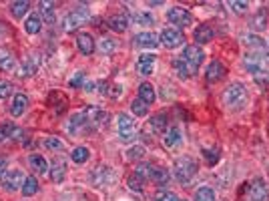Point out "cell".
Segmentation results:
<instances>
[{
	"mask_svg": "<svg viewBox=\"0 0 269 201\" xmlns=\"http://www.w3.org/2000/svg\"><path fill=\"white\" fill-rule=\"evenodd\" d=\"M65 173H67V167L63 161H54L52 163V169H50V179L54 181V183H61V181L65 179Z\"/></svg>",
	"mask_w": 269,
	"mask_h": 201,
	"instance_id": "d4e9b609",
	"label": "cell"
},
{
	"mask_svg": "<svg viewBox=\"0 0 269 201\" xmlns=\"http://www.w3.org/2000/svg\"><path fill=\"white\" fill-rule=\"evenodd\" d=\"M183 59L189 63V67H193V68L197 70V68L201 67L203 59H205V52H203V48L197 46V45H189V46H185V50H183Z\"/></svg>",
	"mask_w": 269,
	"mask_h": 201,
	"instance_id": "ba28073f",
	"label": "cell"
},
{
	"mask_svg": "<svg viewBox=\"0 0 269 201\" xmlns=\"http://www.w3.org/2000/svg\"><path fill=\"white\" fill-rule=\"evenodd\" d=\"M167 21H169L171 24L179 26V28H185V26H189L191 22H193V16H191L189 10H185V8H181V6H175V8H171V10L167 12Z\"/></svg>",
	"mask_w": 269,
	"mask_h": 201,
	"instance_id": "5b68a950",
	"label": "cell"
},
{
	"mask_svg": "<svg viewBox=\"0 0 269 201\" xmlns=\"http://www.w3.org/2000/svg\"><path fill=\"white\" fill-rule=\"evenodd\" d=\"M134 133H137V125L129 115H119V137L123 143H129Z\"/></svg>",
	"mask_w": 269,
	"mask_h": 201,
	"instance_id": "52a82bcc",
	"label": "cell"
},
{
	"mask_svg": "<svg viewBox=\"0 0 269 201\" xmlns=\"http://www.w3.org/2000/svg\"><path fill=\"white\" fill-rule=\"evenodd\" d=\"M89 157H90V151L87 147H76L70 153V159H72V163H76V165H83V163H87Z\"/></svg>",
	"mask_w": 269,
	"mask_h": 201,
	"instance_id": "83f0119b",
	"label": "cell"
},
{
	"mask_svg": "<svg viewBox=\"0 0 269 201\" xmlns=\"http://www.w3.org/2000/svg\"><path fill=\"white\" fill-rule=\"evenodd\" d=\"M21 191H22V195H26V197L36 195V191H38V181H36V177H26Z\"/></svg>",
	"mask_w": 269,
	"mask_h": 201,
	"instance_id": "4dcf8cb0",
	"label": "cell"
},
{
	"mask_svg": "<svg viewBox=\"0 0 269 201\" xmlns=\"http://www.w3.org/2000/svg\"><path fill=\"white\" fill-rule=\"evenodd\" d=\"M155 201H179V197L175 195V193H171V191H159L157 195H155Z\"/></svg>",
	"mask_w": 269,
	"mask_h": 201,
	"instance_id": "7dc6e473",
	"label": "cell"
},
{
	"mask_svg": "<svg viewBox=\"0 0 269 201\" xmlns=\"http://www.w3.org/2000/svg\"><path fill=\"white\" fill-rule=\"evenodd\" d=\"M251 26H253V30H263V28L267 26V14H265V10H259V12L253 16Z\"/></svg>",
	"mask_w": 269,
	"mask_h": 201,
	"instance_id": "8d00e7d4",
	"label": "cell"
},
{
	"mask_svg": "<svg viewBox=\"0 0 269 201\" xmlns=\"http://www.w3.org/2000/svg\"><path fill=\"white\" fill-rule=\"evenodd\" d=\"M181 141H183V135H181V131L177 129V127H171V129H167V133H165V137H163V143H165L167 149L177 147Z\"/></svg>",
	"mask_w": 269,
	"mask_h": 201,
	"instance_id": "ac0fdd59",
	"label": "cell"
},
{
	"mask_svg": "<svg viewBox=\"0 0 269 201\" xmlns=\"http://www.w3.org/2000/svg\"><path fill=\"white\" fill-rule=\"evenodd\" d=\"M30 167L36 171V173H46L48 165L43 155H30Z\"/></svg>",
	"mask_w": 269,
	"mask_h": 201,
	"instance_id": "1f68e13d",
	"label": "cell"
},
{
	"mask_svg": "<svg viewBox=\"0 0 269 201\" xmlns=\"http://www.w3.org/2000/svg\"><path fill=\"white\" fill-rule=\"evenodd\" d=\"M12 95V83L8 81H0V97H10Z\"/></svg>",
	"mask_w": 269,
	"mask_h": 201,
	"instance_id": "681fc988",
	"label": "cell"
},
{
	"mask_svg": "<svg viewBox=\"0 0 269 201\" xmlns=\"http://www.w3.org/2000/svg\"><path fill=\"white\" fill-rule=\"evenodd\" d=\"M22 173L21 171H6L2 177H0V185H2L6 191H18L22 187Z\"/></svg>",
	"mask_w": 269,
	"mask_h": 201,
	"instance_id": "9c48e42d",
	"label": "cell"
},
{
	"mask_svg": "<svg viewBox=\"0 0 269 201\" xmlns=\"http://www.w3.org/2000/svg\"><path fill=\"white\" fill-rule=\"evenodd\" d=\"M253 79H255V83L259 85V87H269V72L267 70H255L253 72Z\"/></svg>",
	"mask_w": 269,
	"mask_h": 201,
	"instance_id": "ab89813d",
	"label": "cell"
},
{
	"mask_svg": "<svg viewBox=\"0 0 269 201\" xmlns=\"http://www.w3.org/2000/svg\"><path fill=\"white\" fill-rule=\"evenodd\" d=\"M149 105L147 103H143L141 99H134L133 103H131V111L134 113V115H137V117H145L147 113H149V109H147Z\"/></svg>",
	"mask_w": 269,
	"mask_h": 201,
	"instance_id": "d590c367",
	"label": "cell"
},
{
	"mask_svg": "<svg viewBox=\"0 0 269 201\" xmlns=\"http://www.w3.org/2000/svg\"><path fill=\"white\" fill-rule=\"evenodd\" d=\"M99 48H101L103 54H111V52H114V48H117V43L111 41V39H103L101 45H99Z\"/></svg>",
	"mask_w": 269,
	"mask_h": 201,
	"instance_id": "b9f144b4",
	"label": "cell"
},
{
	"mask_svg": "<svg viewBox=\"0 0 269 201\" xmlns=\"http://www.w3.org/2000/svg\"><path fill=\"white\" fill-rule=\"evenodd\" d=\"M41 26H43V22H41V16L38 14H30L26 18V22H24V28H26L28 34H38L41 32Z\"/></svg>",
	"mask_w": 269,
	"mask_h": 201,
	"instance_id": "484cf974",
	"label": "cell"
},
{
	"mask_svg": "<svg viewBox=\"0 0 269 201\" xmlns=\"http://www.w3.org/2000/svg\"><path fill=\"white\" fill-rule=\"evenodd\" d=\"M155 183H159V185H165V183H169V173L165 171V169H159L157 167V173H155Z\"/></svg>",
	"mask_w": 269,
	"mask_h": 201,
	"instance_id": "c3c4849f",
	"label": "cell"
},
{
	"mask_svg": "<svg viewBox=\"0 0 269 201\" xmlns=\"http://www.w3.org/2000/svg\"><path fill=\"white\" fill-rule=\"evenodd\" d=\"M87 117H85V113H76V115H72L70 117V121H68V133L70 135H79V133H83L85 129H87Z\"/></svg>",
	"mask_w": 269,
	"mask_h": 201,
	"instance_id": "9a60e30c",
	"label": "cell"
},
{
	"mask_svg": "<svg viewBox=\"0 0 269 201\" xmlns=\"http://www.w3.org/2000/svg\"><path fill=\"white\" fill-rule=\"evenodd\" d=\"M195 201H215V191L211 187H199L195 191Z\"/></svg>",
	"mask_w": 269,
	"mask_h": 201,
	"instance_id": "836d02e7",
	"label": "cell"
},
{
	"mask_svg": "<svg viewBox=\"0 0 269 201\" xmlns=\"http://www.w3.org/2000/svg\"><path fill=\"white\" fill-rule=\"evenodd\" d=\"M127 157H129L131 161H139V159L145 157V149L141 147V145H137V147H131L129 153H127Z\"/></svg>",
	"mask_w": 269,
	"mask_h": 201,
	"instance_id": "7bdbcfd3",
	"label": "cell"
},
{
	"mask_svg": "<svg viewBox=\"0 0 269 201\" xmlns=\"http://www.w3.org/2000/svg\"><path fill=\"white\" fill-rule=\"evenodd\" d=\"M134 173H137L141 179H155L157 167H155V165H147V163H145V165H139Z\"/></svg>",
	"mask_w": 269,
	"mask_h": 201,
	"instance_id": "e575fe53",
	"label": "cell"
},
{
	"mask_svg": "<svg viewBox=\"0 0 269 201\" xmlns=\"http://www.w3.org/2000/svg\"><path fill=\"white\" fill-rule=\"evenodd\" d=\"M133 45L134 46H141V48H157L161 43H159V36L153 34V32H141L133 39Z\"/></svg>",
	"mask_w": 269,
	"mask_h": 201,
	"instance_id": "30bf717a",
	"label": "cell"
},
{
	"mask_svg": "<svg viewBox=\"0 0 269 201\" xmlns=\"http://www.w3.org/2000/svg\"><path fill=\"white\" fill-rule=\"evenodd\" d=\"M14 67V59L6 48H0V70H10Z\"/></svg>",
	"mask_w": 269,
	"mask_h": 201,
	"instance_id": "d6a6232c",
	"label": "cell"
},
{
	"mask_svg": "<svg viewBox=\"0 0 269 201\" xmlns=\"http://www.w3.org/2000/svg\"><path fill=\"white\" fill-rule=\"evenodd\" d=\"M28 109V97L24 93H18L12 101V107H10V115L12 117H22Z\"/></svg>",
	"mask_w": 269,
	"mask_h": 201,
	"instance_id": "4fadbf2b",
	"label": "cell"
},
{
	"mask_svg": "<svg viewBox=\"0 0 269 201\" xmlns=\"http://www.w3.org/2000/svg\"><path fill=\"white\" fill-rule=\"evenodd\" d=\"M127 185H129V189H131V191H137V193H141V191H143V179H141L137 173H133V175L127 179Z\"/></svg>",
	"mask_w": 269,
	"mask_h": 201,
	"instance_id": "f35d334b",
	"label": "cell"
},
{
	"mask_svg": "<svg viewBox=\"0 0 269 201\" xmlns=\"http://www.w3.org/2000/svg\"><path fill=\"white\" fill-rule=\"evenodd\" d=\"M173 173H175V179L179 183H189L191 179L195 177L197 173V163L191 159V157H181L175 161V167H173Z\"/></svg>",
	"mask_w": 269,
	"mask_h": 201,
	"instance_id": "7a4b0ae2",
	"label": "cell"
},
{
	"mask_svg": "<svg viewBox=\"0 0 269 201\" xmlns=\"http://www.w3.org/2000/svg\"><path fill=\"white\" fill-rule=\"evenodd\" d=\"M6 167H8V161L0 157V177H2V175L6 173Z\"/></svg>",
	"mask_w": 269,
	"mask_h": 201,
	"instance_id": "f5cc1de1",
	"label": "cell"
},
{
	"mask_svg": "<svg viewBox=\"0 0 269 201\" xmlns=\"http://www.w3.org/2000/svg\"><path fill=\"white\" fill-rule=\"evenodd\" d=\"M241 43L247 45L249 48H263V41L259 39V36H253V34H247V36H241Z\"/></svg>",
	"mask_w": 269,
	"mask_h": 201,
	"instance_id": "74e56055",
	"label": "cell"
},
{
	"mask_svg": "<svg viewBox=\"0 0 269 201\" xmlns=\"http://www.w3.org/2000/svg\"><path fill=\"white\" fill-rule=\"evenodd\" d=\"M4 139V133H2V129H0V141H2Z\"/></svg>",
	"mask_w": 269,
	"mask_h": 201,
	"instance_id": "11a10c76",
	"label": "cell"
},
{
	"mask_svg": "<svg viewBox=\"0 0 269 201\" xmlns=\"http://www.w3.org/2000/svg\"><path fill=\"white\" fill-rule=\"evenodd\" d=\"M213 36H215V32H213V28H211L209 24H201V26L195 28V32H193V39H195L197 46H199V45H207L209 41H213Z\"/></svg>",
	"mask_w": 269,
	"mask_h": 201,
	"instance_id": "2e32d148",
	"label": "cell"
},
{
	"mask_svg": "<svg viewBox=\"0 0 269 201\" xmlns=\"http://www.w3.org/2000/svg\"><path fill=\"white\" fill-rule=\"evenodd\" d=\"M139 99H141L143 103L151 105L153 101L157 99V95H155V87H153L151 83H143V85L139 87Z\"/></svg>",
	"mask_w": 269,
	"mask_h": 201,
	"instance_id": "7402d4cb",
	"label": "cell"
},
{
	"mask_svg": "<svg viewBox=\"0 0 269 201\" xmlns=\"http://www.w3.org/2000/svg\"><path fill=\"white\" fill-rule=\"evenodd\" d=\"M159 43H161L165 48H177V46L185 45V34H183V30H179V28H165V30L161 32Z\"/></svg>",
	"mask_w": 269,
	"mask_h": 201,
	"instance_id": "3957f363",
	"label": "cell"
},
{
	"mask_svg": "<svg viewBox=\"0 0 269 201\" xmlns=\"http://www.w3.org/2000/svg\"><path fill=\"white\" fill-rule=\"evenodd\" d=\"M149 131L153 133H167V117L165 115H157L149 121Z\"/></svg>",
	"mask_w": 269,
	"mask_h": 201,
	"instance_id": "603a6c76",
	"label": "cell"
},
{
	"mask_svg": "<svg viewBox=\"0 0 269 201\" xmlns=\"http://www.w3.org/2000/svg\"><path fill=\"white\" fill-rule=\"evenodd\" d=\"M83 89H85V90H92V89H94V83H90V81H87Z\"/></svg>",
	"mask_w": 269,
	"mask_h": 201,
	"instance_id": "db71d44e",
	"label": "cell"
},
{
	"mask_svg": "<svg viewBox=\"0 0 269 201\" xmlns=\"http://www.w3.org/2000/svg\"><path fill=\"white\" fill-rule=\"evenodd\" d=\"M89 8H79V10H74V12H70V14H67V18H65V22H63V28L67 30V32H72V30H76L81 24H85L87 21H89Z\"/></svg>",
	"mask_w": 269,
	"mask_h": 201,
	"instance_id": "277c9868",
	"label": "cell"
},
{
	"mask_svg": "<svg viewBox=\"0 0 269 201\" xmlns=\"http://www.w3.org/2000/svg\"><path fill=\"white\" fill-rule=\"evenodd\" d=\"M121 95H123V87H117V85H114V87L109 89V95H107V97H111V99H119Z\"/></svg>",
	"mask_w": 269,
	"mask_h": 201,
	"instance_id": "f907efd6",
	"label": "cell"
},
{
	"mask_svg": "<svg viewBox=\"0 0 269 201\" xmlns=\"http://www.w3.org/2000/svg\"><path fill=\"white\" fill-rule=\"evenodd\" d=\"M223 101L229 109H233V111H239V109L245 107L247 103V90L241 83H231L227 89H225V93H223Z\"/></svg>",
	"mask_w": 269,
	"mask_h": 201,
	"instance_id": "6da1fadb",
	"label": "cell"
},
{
	"mask_svg": "<svg viewBox=\"0 0 269 201\" xmlns=\"http://www.w3.org/2000/svg\"><path fill=\"white\" fill-rule=\"evenodd\" d=\"M155 61H157V57H155V54H151V52L141 54V57H139L137 68H139V72H141L143 77H149L151 72H153V68H155Z\"/></svg>",
	"mask_w": 269,
	"mask_h": 201,
	"instance_id": "8fae6325",
	"label": "cell"
},
{
	"mask_svg": "<svg viewBox=\"0 0 269 201\" xmlns=\"http://www.w3.org/2000/svg\"><path fill=\"white\" fill-rule=\"evenodd\" d=\"M173 67H175V70H177V75L181 77V79H189L191 75L195 72V68L193 67H189V63L183 59V57H179V59H175V63H173Z\"/></svg>",
	"mask_w": 269,
	"mask_h": 201,
	"instance_id": "44dd1931",
	"label": "cell"
},
{
	"mask_svg": "<svg viewBox=\"0 0 269 201\" xmlns=\"http://www.w3.org/2000/svg\"><path fill=\"white\" fill-rule=\"evenodd\" d=\"M85 117H87V123L89 125H92V127H97V129H99V127H105V125H109V113H105L103 111V109H99V107H87L85 109Z\"/></svg>",
	"mask_w": 269,
	"mask_h": 201,
	"instance_id": "8992f818",
	"label": "cell"
},
{
	"mask_svg": "<svg viewBox=\"0 0 269 201\" xmlns=\"http://www.w3.org/2000/svg\"><path fill=\"white\" fill-rule=\"evenodd\" d=\"M227 6L231 8L235 14H243V12H247V8H249V4H247V2H239V0H233V2H229Z\"/></svg>",
	"mask_w": 269,
	"mask_h": 201,
	"instance_id": "f6af8a7d",
	"label": "cell"
},
{
	"mask_svg": "<svg viewBox=\"0 0 269 201\" xmlns=\"http://www.w3.org/2000/svg\"><path fill=\"white\" fill-rule=\"evenodd\" d=\"M41 12L46 24H54L56 21V14H54V4L52 2H41Z\"/></svg>",
	"mask_w": 269,
	"mask_h": 201,
	"instance_id": "f1b7e54d",
	"label": "cell"
},
{
	"mask_svg": "<svg viewBox=\"0 0 269 201\" xmlns=\"http://www.w3.org/2000/svg\"><path fill=\"white\" fill-rule=\"evenodd\" d=\"M203 155H205L209 165H215L219 161V149H203Z\"/></svg>",
	"mask_w": 269,
	"mask_h": 201,
	"instance_id": "ee69618b",
	"label": "cell"
},
{
	"mask_svg": "<svg viewBox=\"0 0 269 201\" xmlns=\"http://www.w3.org/2000/svg\"><path fill=\"white\" fill-rule=\"evenodd\" d=\"M2 133H4V137L12 139V141H24V139H26V131H22L21 127H16V125H12V123H6V125L2 127Z\"/></svg>",
	"mask_w": 269,
	"mask_h": 201,
	"instance_id": "d6986e66",
	"label": "cell"
},
{
	"mask_svg": "<svg viewBox=\"0 0 269 201\" xmlns=\"http://www.w3.org/2000/svg\"><path fill=\"white\" fill-rule=\"evenodd\" d=\"M267 195H269V191H267L265 181L263 179H255L251 189H249V197H251V201H267Z\"/></svg>",
	"mask_w": 269,
	"mask_h": 201,
	"instance_id": "7c38bea8",
	"label": "cell"
},
{
	"mask_svg": "<svg viewBox=\"0 0 269 201\" xmlns=\"http://www.w3.org/2000/svg\"><path fill=\"white\" fill-rule=\"evenodd\" d=\"M205 77H207L209 83H217V81H221V79L225 77V67H223L219 61H213V63L207 67Z\"/></svg>",
	"mask_w": 269,
	"mask_h": 201,
	"instance_id": "5bb4252c",
	"label": "cell"
},
{
	"mask_svg": "<svg viewBox=\"0 0 269 201\" xmlns=\"http://www.w3.org/2000/svg\"><path fill=\"white\" fill-rule=\"evenodd\" d=\"M76 46L83 54H92L94 52V39L89 34V32H81L76 36Z\"/></svg>",
	"mask_w": 269,
	"mask_h": 201,
	"instance_id": "e0dca14e",
	"label": "cell"
},
{
	"mask_svg": "<svg viewBox=\"0 0 269 201\" xmlns=\"http://www.w3.org/2000/svg\"><path fill=\"white\" fill-rule=\"evenodd\" d=\"M45 145L50 149V151H63L65 149V145H63V141L61 139H56V137H48L46 141H45Z\"/></svg>",
	"mask_w": 269,
	"mask_h": 201,
	"instance_id": "60d3db41",
	"label": "cell"
},
{
	"mask_svg": "<svg viewBox=\"0 0 269 201\" xmlns=\"http://www.w3.org/2000/svg\"><path fill=\"white\" fill-rule=\"evenodd\" d=\"M259 67H261V52L259 54H253V52L245 54V68L247 70L255 72V70H259Z\"/></svg>",
	"mask_w": 269,
	"mask_h": 201,
	"instance_id": "f546056e",
	"label": "cell"
},
{
	"mask_svg": "<svg viewBox=\"0 0 269 201\" xmlns=\"http://www.w3.org/2000/svg\"><path fill=\"white\" fill-rule=\"evenodd\" d=\"M28 8H30V2H28V0H18V2H12L10 12H12L14 18H22V16L28 12Z\"/></svg>",
	"mask_w": 269,
	"mask_h": 201,
	"instance_id": "4316f807",
	"label": "cell"
},
{
	"mask_svg": "<svg viewBox=\"0 0 269 201\" xmlns=\"http://www.w3.org/2000/svg\"><path fill=\"white\" fill-rule=\"evenodd\" d=\"M131 21L139 26H151L155 22V18H153L151 12H134V14H131Z\"/></svg>",
	"mask_w": 269,
	"mask_h": 201,
	"instance_id": "cb8c5ba5",
	"label": "cell"
},
{
	"mask_svg": "<svg viewBox=\"0 0 269 201\" xmlns=\"http://www.w3.org/2000/svg\"><path fill=\"white\" fill-rule=\"evenodd\" d=\"M109 89H111V83H107V81L99 83V93L101 95H109Z\"/></svg>",
	"mask_w": 269,
	"mask_h": 201,
	"instance_id": "816d5d0a",
	"label": "cell"
},
{
	"mask_svg": "<svg viewBox=\"0 0 269 201\" xmlns=\"http://www.w3.org/2000/svg\"><path fill=\"white\" fill-rule=\"evenodd\" d=\"M85 79H87V77L83 75V72H76V75H74V77L68 81V85H70L72 89H81V87H85V83H87Z\"/></svg>",
	"mask_w": 269,
	"mask_h": 201,
	"instance_id": "bcb514c9",
	"label": "cell"
},
{
	"mask_svg": "<svg viewBox=\"0 0 269 201\" xmlns=\"http://www.w3.org/2000/svg\"><path fill=\"white\" fill-rule=\"evenodd\" d=\"M109 26L114 30V32H125L129 28V18L125 14H114L109 18Z\"/></svg>",
	"mask_w": 269,
	"mask_h": 201,
	"instance_id": "ffe728a7",
	"label": "cell"
}]
</instances>
